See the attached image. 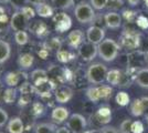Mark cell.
Instances as JSON below:
<instances>
[{
    "label": "cell",
    "mask_w": 148,
    "mask_h": 133,
    "mask_svg": "<svg viewBox=\"0 0 148 133\" xmlns=\"http://www.w3.org/2000/svg\"><path fill=\"white\" fill-rule=\"evenodd\" d=\"M135 82L144 89H148V68H143L136 73Z\"/></svg>",
    "instance_id": "21"
},
{
    "label": "cell",
    "mask_w": 148,
    "mask_h": 133,
    "mask_svg": "<svg viewBox=\"0 0 148 133\" xmlns=\"http://www.w3.org/2000/svg\"><path fill=\"white\" fill-rule=\"evenodd\" d=\"M87 41L99 45L105 39V30L99 25H91L86 30Z\"/></svg>",
    "instance_id": "11"
},
{
    "label": "cell",
    "mask_w": 148,
    "mask_h": 133,
    "mask_svg": "<svg viewBox=\"0 0 148 133\" xmlns=\"http://www.w3.org/2000/svg\"><path fill=\"white\" fill-rule=\"evenodd\" d=\"M62 47V41L59 37H54V38L50 39L49 41H47L44 43V49H47L48 51L51 50H60Z\"/></svg>",
    "instance_id": "28"
},
{
    "label": "cell",
    "mask_w": 148,
    "mask_h": 133,
    "mask_svg": "<svg viewBox=\"0 0 148 133\" xmlns=\"http://www.w3.org/2000/svg\"><path fill=\"white\" fill-rule=\"evenodd\" d=\"M133 23H126L124 25V30L119 37V44L121 47L126 49V50L134 51L139 49L140 47V41H142V33L137 31L133 27Z\"/></svg>",
    "instance_id": "1"
},
{
    "label": "cell",
    "mask_w": 148,
    "mask_h": 133,
    "mask_svg": "<svg viewBox=\"0 0 148 133\" xmlns=\"http://www.w3.org/2000/svg\"><path fill=\"white\" fill-rule=\"evenodd\" d=\"M132 124L133 121L130 119H126L124 120L121 125H119V132L121 133H132Z\"/></svg>",
    "instance_id": "36"
},
{
    "label": "cell",
    "mask_w": 148,
    "mask_h": 133,
    "mask_svg": "<svg viewBox=\"0 0 148 133\" xmlns=\"http://www.w3.org/2000/svg\"><path fill=\"white\" fill-rule=\"evenodd\" d=\"M9 121V115L2 108H0V127H5Z\"/></svg>",
    "instance_id": "44"
},
{
    "label": "cell",
    "mask_w": 148,
    "mask_h": 133,
    "mask_svg": "<svg viewBox=\"0 0 148 133\" xmlns=\"http://www.w3.org/2000/svg\"><path fill=\"white\" fill-rule=\"evenodd\" d=\"M136 25L138 28H140L143 30H145V29H147L148 28V18H146L145 16H138L137 17V19H136Z\"/></svg>",
    "instance_id": "39"
},
{
    "label": "cell",
    "mask_w": 148,
    "mask_h": 133,
    "mask_svg": "<svg viewBox=\"0 0 148 133\" xmlns=\"http://www.w3.org/2000/svg\"><path fill=\"white\" fill-rule=\"evenodd\" d=\"M0 82H1V80H0Z\"/></svg>",
    "instance_id": "59"
},
{
    "label": "cell",
    "mask_w": 148,
    "mask_h": 133,
    "mask_svg": "<svg viewBox=\"0 0 148 133\" xmlns=\"http://www.w3.org/2000/svg\"><path fill=\"white\" fill-rule=\"evenodd\" d=\"M73 96V90L70 88L69 85H64V84H61L59 87L56 88V91H54V98H56V102L59 103H68Z\"/></svg>",
    "instance_id": "13"
},
{
    "label": "cell",
    "mask_w": 148,
    "mask_h": 133,
    "mask_svg": "<svg viewBox=\"0 0 148 133\" xmlns=\"http://www.w3.org/2000/svg\"><path fill=\"white\" fill-rule=\"evenodd\" d=\"M137 17H138V14L134 10H127L126 9V10H123V12H122V18L125 19L126 23H134V22H136Z\"/></svg>",
    "instance_id": "35"
},
{
    "label": "cell",
    "mask_w": 148,
    "mask_h": 133,
    "mask_svg": "<svg viewBox=\"0 0 148 133\" xmlns=\"http://www.w3.org/2000/svg\"><path fill=\"white\" fill-rule=\"evenodd\" d=\"M16 98H17V90L14 88H9L5 90V93H3V101L7 104H11L16 101Z\"/></svg>",
    "instance_id": "30"
},
{
    "label": "cell",
    "mask_w": 148,
    "mask_h": 133,
    "mask_svg": "<svg viewBox=\"0 0 148 133\" xmlns=\"http://www.w3.org/2000/svg\"><path fill=\"white\" fill-rule=\"evenodd\" d=\"M127 2H128V5L132 7H136L139 5V2H140V0H127Z\"/></svg>",
    "instance_id": "50"
},
{
    "label": "cell",
    "mask_w": 148,
    "mask_h": 133,
    "mask_svg": "<svg viewBox=\"0 0 148 133\" xmlns=\"http://www.w3.org/2000/svg\"><path fill=\"white\" fill-rule=\"evenodd\" d=\"M83 133H99V130H95V129H92V130H87V131H84Z\"/></svg>",
    "instance_id": "53"
},
{
    "label": "cell",
    "mask_w": 148,
    "mask_h": 133,
    "mask_svg": "<svg viewBox=\"0 0 148 133\" xmlns=\"http://www.w3.org/2000/svg\"><path fill=\"white\" fill-rule=\"evenodd\" d=\"M11 54V47L7 41L0 39V64L8 61Z\"/></svg>",
    "instance_id": "22"
},
{
    "label": "cell",
    "mask_w": 148,
    "mask_h": 133,
    "mask_svg": "<svg viewBox=\"0 0 148 133\" xmlns=\"http://www.w3.org/2000/svg\"><path fill=\"white\" fill-rule=\"evenodd\" d=\"M146 121H147V124H148V116L146 118Z\"/></svg>",
    "instance_id": "57"
},
{
    "label": "cell",
    "mask_w": 148,
    "mask_h": 133,
    "mask_svg": "<svg viewBox=\"0 0 148 133\" xmlns=\"http://www.w3.org/2000/svg\"><path fill=\"white\" fill-rule=\"evenodd\" d=\"M54 25H56V30L59 32H64L69 30L72 25V20L69 17V14L64 12L56 13L52 17Z\"/></svg>",
    "instance_id": "10"
},
{
    "label": "cell",
    "mask_w": 148,
    "mask_h": 133,
    "mask_svg": "<svg viewBox=\"0 0 148 133\" xmlns=\"http://www.w3.org/2000/svg\"><path fill=\"white\" fill-rule=\"evenodd\" d=\"M99 48V56L105 62L114 61L118 57V53L122 49L121 44L113 39H104L97 45Z\"/></svg>",
    "instance_id": "2"
},
{
    "label": "cell",
    "mask_w": 148,
    "mask_h": 133,
    "mask_svg": "<svg viewBox=\"0 0 148 133\" xmlns=\"http://www.w3.org/2000/svg\"><path fill=\"white\" fill-rule=\"evenodd\" d=\"M34 62V57L31 53H22L18 58V65L21 70H28Z\"/></svg>",
    "instance_id": "18"
},
{
    "label": "cell",
    "mask_w": 148,
    "mask_h": 133,
    "mask_svg": "<svg viewBox=\"0 0 148 133\" xmlns=\"http://www.w3.org/2000/svg\"><path fill=\"white\" fill-rule=\"evenodd\" d=\"M43 111H44L43 105H42L40 102H36V103L32 104V113L34 114L36 116L41 115V114L43 113Z\"/></svg>",
    "instance_id": "41"
},
{
    "label": "cell",
    "mask_w": 148,
    "mask_h": 133,
    "mask_svg": "<svg viewBox=\"0 0 148 133\" xmlns=\"http://www.w3.org/2000/svg\"><path fill=\"white\" fill-rule=\"evenodd\" d=\"M28 0H10V5L12 6V8H14L17 11L21 10L23 7L27 6Z\"/></svg>",
    "instance_id": "40"
},
{
    "label": "cell",
    "mask_w": 148,
    "mask_h": 133,
    "mask_svg": "<svg viewBox=\"0 0 148 133\" xmlns=\"http://www.w3.org/2000/svg\"><path fill=\"white\" fill-rule=\"evenodd\" d=\"M143 107H144V115L145 118L148 116V96H143L142 98Z\"/></svg>",
    "instance_id": "47"
},
{
    "label": "cell",
    "mask_w": 148,
    "mask_h": 133,
    "mask_svg": "<svg viewBox=\"0 0 148 133\" xmlns=\"http://www.w3.org/2000/svg\"><path fill=\"white\" fill-rule=\"evenodd\" d=\"M99 95H101V100H108L112 96L113 87H111V85H107V84H99Z\"/></svg>",
    "instance_id": "32"
},
{
    "label": "cell",
    "mask_w": 148,
    "mask_h": 133,
    "mask_svg": "<svg viewBox=\"0 0 148 133\" xmlns=\"http://www.w3.org/2000/svg\"><path fill=\"white\" fill-rule=\"evenodd\" d=\"M0 22L1 23H7L8 22V18H7L6 11L2 7H0Z\"/></svg>",
    "instance_id": "48"
},
{
    "label": "cell",
    "mask_w": 148,
    "mask_h": 133,
    "mask_svg": "<svg viewBox=\"0 0 148 133\" xmlns=\"http://www.w3.org/2000/svg\"><path fill=\"white\" fill-rule=\"evenodd\" d=\"M41 2H42V0H28V3L34 5V6H37V5L41 3Z\"/></svg>",
    "instance_id": "52"
},
{
    "label": "cell",
    "mask_w": 148,
    "mask_h": 133,
    "mask_svg": "<svg viewBox=\"0 0 148 133\" xmlns=\"http://www.w3.org/2000/svg\"><path fill=\"white\" fill-rule=\"evenodd\" d=\"M77 54L79 57L85 61V62H91L93 61L96 56L99 54V48L97 44H94L90 41H84L83 43L80 45V48L77 49Z\"/></svg>",
    "instance_id": "7"
},
{
    "label": "cell",
    "mask_w": 148,
    "mask_h": 133,
    "mask_svg": "<svg viewBox=\"0 0 148 133\" xmlns=\"http://www.w3.org/2000/svg\"><path fill=\"white\" fill-rule=\"evenodd\" d=\"M124 5V0H108V5L107 8L111 11H116L118 9H121Z\"/></svg>",
    "instance_id": "38"
},
{
    "label": "cell",
    "mask_w": 148,
    "mask_h": 133,
    "mask_svg": "<svg viewBox=\"0 0 148 133\" xmlns=\"http://www.w3.org/2000/svg\"><path fill=\"white\" fill-rule=\"evenodd\" d=\"M74 14L76 20L82 25L91 23L95 19L94 8L91 6V3L87 2H80L74 9Z\"/></svg>",
    "instance_id": "4"
},
{
    "label": "cell",
    "mask_w": 148,
    "mask_h": 133,
    "mask_svg": "<svg viewBox=\"0 0 148 133\" xmlns=\"http://www.w3.org/2000/svg\"><path fill=\"white\" fill-rule=\"evenodd\" d=\"M147 54V65H148V53H146Z\"/></svg>",
    "instance_id": "56"
},
{
    "label": "cell",
    "mask_w": 148,
    "mask_h": 133,
    "mask_svg": "<svg viewBox=\"0 0 148 133\" xmlns=\"http://www.w3.org/2000/svg\"><path fill=\"white\" fill-rule=\"evenodd\" d=\"M56 58L60 62H63V63H66L69 61L73 60L74 59V54L69 50H65V49H60L56 52Z\"/></svg>",
    "instance_id": "27"
},
{
    "label": "cell",
    "mask_w": 148,
    "mask_h": 133,
    "mask_svg": "<svg viewBox=\"0 0 148 133\" xmlns=\"http://www.w3.org/2000/svg\"><path fill=\"white\" fill-rule=\"evenodd\" d=\"M36 12L38 16L42 17V18H49V17H53V8L45 3V2H41L36 6Z\"/></svg>",
    "instance_id": "20"
},
{
    "label": "cell",
    "mask_w": 148,
    "mask_h": 133,
    "mask_svg": "<svg viewBox=\"0 0 148 133\" xmlns=\"http://www.w3.org/2000/svg\"><path fill=\"white\" fill-rule=\"evenodd\" d=\"M0 133H3V132H0Z\"/></svg>",
    "instance_id": "58"
},
{
    "label": "cell",
    "mask_w": 148,
    "mask_h": 133,
    "mask_svg": "<svg viewBox=\"0 0 148 133\" xmlns=\"http://www.w3.org/2000/svg\"><path fill=\"white\" fill-rule=\"evenodd\" d=\"M144 132V124L142 121H135L132 124V133H143Z\"/></svg>",
    "instance_id": "42"
},
{
    "label": "cell",
    "mask_w": 148,
    "mask_h": 133,
    "mask_svg": "<svg viewBox=\"0 0 148 133\" xmlns=\"http://www.w3.org/2000/svg\"><path fill=\"white\" fill-rule=\"evenodd\" d=\"M14 41L19 45H25L29 42V34L27 33V31L14 32Z\"/></svg>",
    "instance_id": "33"
},
{
    "label": "cell",
    "mask_w": 148,
    "mask_h": 133,
    "mask_svg": "<svg viewBox=\"0 0 148 133\" xmlns=\"http://www.w3.org/2000/svg\"><path fill=\"white\" fill-rule=\"evenodd\" d=\"M139 50H142V51H144V52L148 53V38H143L142 37V41H140Z\"/></svg>",
    "instance_id": "46"
},
{
    "label": "cell",
    "mask_w": 148,
    "mask_h": 133,
    "mask_svg": "<svg viewBox=\"0 0 148 133\" xmlns=\"http://www.w3.org/2000/svg\"><path fill=\"white\" fill-rule=\"evenodd\" d=\"M7 131L9 133H23L25 125L23 121L19 116H13L7 123Z\"/></svg>",
    "instance_id": "16"
},
{
    "label": "cell",
    "mask_w": 148,
    "mask_h": 133,
    "mask_svg": "<svg viewBox=\"0 0 148 133\" xmlns=\"http://www.w3.org/2000/svg\"><path fill=\"white\" fill-rule=\"evenodd\" d=\"M66 127L72 133H83L87 127V121L82 114L73 113L66 121Z\"/></svg>",
    "instance_id": "8"
},
{
    "label": "cell",
    "mask_w": 148,
    "mask_h": 133,
    "mask_svg": "<svg viewBox=\"0 0 148 133\" xmlns=\"http://www.w3.org/2000/svg\"><path fill=\"white\" fill-rule=\"evenodd\" d=\"M7 2H10V0H0V3H1V5H5Z\"/></svg>",
    "instance_id": "54"
},
{
    "label": "cell",
    "mask_w": 148,
    "mask_h": 133,
    "mask_svg": "<svg viewBox=\"0 0 148 133\" xmlns=\"http://www.w3.org/2000/svg\"><path fill=\"white\" fill-rule=\"evenodd\" d=\"M20 11H22V12L25 13V16H27V18L28 19H32L34 16H36V9H32L30 6H25V7H23Z\"/></svg>",
    "instance_id": "43"
},
{
    "label": "cell",
    "mask_w": 148,
    "mask_h": 133,
    "mask_svg": "<svg viewBox=\"0 0 148 133\" xmlns=\"http://www.w3.org/2000/svg\"><path fill=\"white\" fill-rule=\"evenodd\" d=\"M146 64H147L146 52L137 49V50L130 51L128 53V64L126 68H130V69L138 71L143 68H146Z\"/></svg>",
    "instance_id": "6"
},
{
    "label": "cell",
    "mask_w": 148,
    "mask_h": 133,
    "mask_svg": "<svg viewBox=\"0 0 148 133\" xmlns=\"http://www.w3.org/2000/svg\"><path fill=\"white\" fill-rule=\"evenodd\" d=\"M107 67L103 63H93L91 64L86 70V80L88 83L94 84V85H99L103 84L106 81V76H107Z\"/></svg>",
    "instance_id": "3"
},
{
    "label": "cell",
    "mask_w": 148,
    "mask_h": 133,
    "mask_svg": "<svg viewBox=\"0 0 148 133\" xmlns=\"http://www.w3.org/2000/svg\"><path fill=\"white\" fill-rule=\"evenodd\" d=\"M84 41H85V34L80 29H75V30L70 31L66 37L68 45L72 49H79L80 45Z\"/></svg>",
    "instance_id": "12"
},
{
    "label": "cell",
    "mask_w": 148,
    "mask_h": 133,
    "mask_svg": "<svg viewBox=\"0 0 148 133\" xmlns=\"http://www.w3.org/2000/svg\"><path fill=\"white\" fill-rule=\"evenodd\" d=\"M70 118V111L69 109L64 108V107H56L52 110L51 113V119L53 120V122L56 124H61L63 122L68 121Z\"/></svg>",
    "instance_id": "15"
},
{
    "label": "cell",
    "mask_w": 148,
    "mask_h": 133,
    "mask_svg": "<svg viewBox=\"0 0 148 133\" xmlns=\"http://www.w3.org/2000/svg\"><path fill=\"white\" fill-rule=\"evenodd\" d=\"M58 127L56 123H49V122H44V123H39L36 125L34 133H56Z\"/></svg>",
    "instance_id": "23"
},
{
    "label": "cell",
    "mask_w": 148,
    "mask_h": 133,
    "mask_svg": "<svg viewBox=\"0 0 148 133\" xmlns=\"http://www.w3.org/2000/svg\"><path fill=\"white\" fill-rule=\"evenodd\" d=\"M86 98L92 102V103H97L101 100V95H99V85H93L86 90Z\"/></svg>",
    "instance_id": "26"
},
{
    "label": "cell",
    "mask_w": 148,
    "mask_h": 133,
    "mask_svg": "<svg viewBox=\"0 0 148 133\" xmlns=\"http://www.w3.org/2000/svg\"><path fill=\"white\" fill-rule=\"evenodd\" d=\"M99 133H121L119 130H117L115 127H110V125H104L103 127H101Z\"/></svg>",
    "instance_id": "45"
},
{
    "label": "cell",
    "mask_w": 148,
    "mask_h": 133,
    "mask_svg": "<svg viewBox=\"0 0 148 133\" xmlns=\"http://www.w3.org/2000/svg\"><path fill=\"white\" fill-rule=\"evenodd\" d=\"M30 78L32 80L33 83H37L41 80H44V79H48V73L47 71L43 69H36L31 72Z\"/></svg>",
    "instance_id": "29"
},
{
    "label": "cell",
    "mask_w": 148,
    "mask_h": 133,
    "mask_svg": "<svg viewBox=\"0 0 148 133\" xmlns=\"http://www.w3.org/2000/svg\"><path fill=\"white\" fill-rule=\"evenodd\" d=\"M108 5V0H91V6L95 10H103Z\"/></svg>",
    "instance_id": "37"
},
{
    "label": "cell",
    "mask_w": 148,
    "mask_h": 133,
    "mask_svg": "<svg viewBox=\"0 0 148 133\" xmlns=\"http://www.w3.org/2000/svg\"><path fill=\"white\" fill-rule=\"evenodd\" d=\"M121 76H122V70H108L107 76H106V82L108 83L111 87H118L119 81H121Z\"/></svg>",
    "instance_id": "19"
},
{
    "label": "cell",
    "mask_w": 148,
    "mask_h": 133,
    "mask_svg": "<svg viewBox=\"0 0 148 133\" xmlns=\"http://www.w3.org/2000/svg\"><path fill=\"white\" fill-rule=\"evenodd\" d=\"M144 2H145V5H146V7H148V0H144Z\"/></svg>",
    "instance_id": "55"
},
{
    "label": "cell",
    "mask_w": 148,
    "mask_h": 133,
    "mask_svg": "<svg viewBox=\"0 0 148 133\" xmlns=\"http://www.w3.org/2000/svg\"><path fill=\"white\" fill-rule=\"evenodd\" d=\"M22 76H25V73H23V72H12V71L8 72L5 76V82H6L8 87L14 88L20 83L21 79H22Z\"/></svg>",
    "instance_id": "17"
},
{
    "label": "cell",
    "mask_w": 148,
    "mask_h": 133,
    "mask_svg": "<svg viewBox=\"0 0 148 133\" xmlns=\"http://www.w3.org/2000/svg\"><path fill=\"white\" fill-rule=\"evenodd\" d=\"M29 21H30V19L27 18L25 13L18 10L11 16L9 23H10V28L14 32L27 31V29L29 28Z\"/></svg>",
    "instance_id": "9"
},
{
    "label": "cell",
    "mask_w": 148,
    "mask_h": 133,
    "mask_svg": "<svg viewBox=\"0 0 148 133\" xmlns=\"http://www.w3.org/2000/svg\"><path fill=\"white\" fill-rule=\"evenodd\" d=\"M104 22L108 29H118L122 27V16L116 11H108L104 14Z\"/></svg>",
    "instance_id": "14"
},
{
    "label": "cell",
    "mask_w": 148,
    "mask_h": 133,
    "mask_svg": "<svg viewBox=\"0 0 148 133\" xmlns=\"http://www.w3.org/2000/svg\"><path fill=\"white\" fill-rule=\"evenodd\" d=\"M115 100H116L118 105H121V107H126V105H128L130 103V95H128V93H126L125 91L118 92L117 94H116Z\"/></svg>",
    "instance_id": "34"
},
{
    "label": "cell",
    "mask_w": 148,
    "mask_h": 133,
    "mask_svg": "<svg viewBox=\"0 0 148 133\" xmlns=\"http://www.w3.org/2000/svg\"><path fill=\"white\" fill-rule=\"evenodd\" d=\"M52 5L61 10H68L74 5V0H51Z\"/></svg>",
    "instance_id": "31"
},
{
    "label": "cell",
    "mask_w": 148,
    "mask_h": 133,
    "mask_svg": "<svg viewBox=\"0 0 148 133\" xmlns=\"http://www.w3.org/2000/svg\"><path fill=\"white\" fill-rule=\"evenodd\" d=\"M47 54H48V50L43 49V50L39 51V56L42 58V59H47Z\"/></svg>",
    "instance_id": "51"
},
{
    "label": "cell",
    "mask_w": 148,
    "mask_h": 133,
    "mask_svg": "<svg viewBox=\"0 0 148 133\" xmlns=\"http://www.w3.org/2000/svg\"><path fill=\"white\" fill-rule=\"evenodd\" d=\"M56 133H72V132L70 131V129L68 127H61L56 130Z\"/></svg>",
    "instance_id": "49"
},
{
    "label": "cell",
    "mask_w": 148,
    "mask_h": 133,
    "mask_svg": "<svg viewBox=\"0 0 148 133\" xmlns=\"http://www.w3.org/2000/svg\"><path fill=\"white\" fill-rule=\"evenodd\" d=\"M130 113L133 116H142L144 115V107H143L142 99H135L130 103Z\"/></svg>",
    "instance_id": "24"
},
{
    "label": "cell",
    "mask_w": 148,
    "mask_h": 133,
    "mask_svg": "<svg viewBox=\"0 0 148 133\" xmlns=\"http://www.w3.org/2000/svg\"><path fill=\"white\" fill-rule=\"evenodd\" d=\"M32 30H33V32L37 34L38 37H40V38H43V37L49 34L48 27H47V25H45L44 22H42V21H36V25L32 27Z\"/></svg>",
    "instance_id": "25"
},
{
    "label": "cell",
    "mask_w": 148,
    "mask_h": 133,
    "mask_svg": "<svg viewBox=\"0 0 148 133\" xmlns=\"http://www.w3.org/2000/svg\"><path fill=\"white\" fill-rule=\"evenodd\" d=\"M92 123L94 124V129L99 130V127L108 124L112 120V110L108 105H102L99 110L91 116Z\"/></svg>",
    "instance_id": "5"
}]
</instances>
